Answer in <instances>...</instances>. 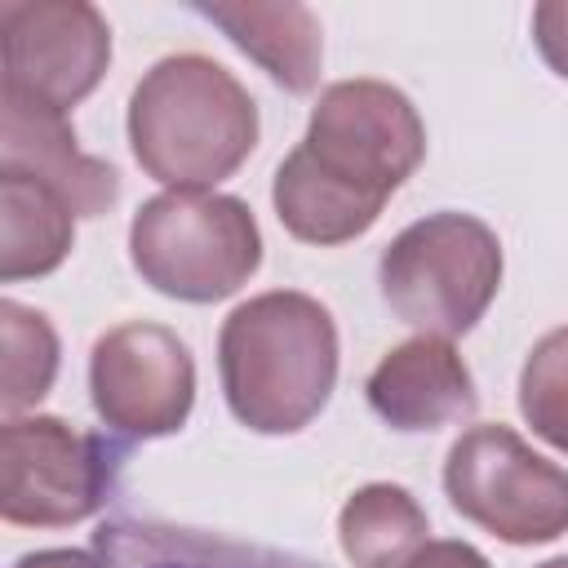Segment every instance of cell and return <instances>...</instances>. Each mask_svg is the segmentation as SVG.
<instances>
[{
	"label": "cell",
	"instance_id": "cell-1",
	"mask_svg": "<svg viewBox=\"0 0 568 568\" xmlns=\"http://www.w3.org/2000/svg\"><path fill=\"white\" fill-rule=\"evenodd\" d=\"M426 155L417 106L382 80H337L320 93L306 138L275 173L280 222L306 244L364 235Z\"/></svg>",
	"mask_w": 568,
	"mask_h": 568
},
{
	"label": "cell",
	"instance_id": "cell-2",
	"mask_svg": "<svg viewBox=\"0 0 568 568\" xmlns=\"http://www.w3.org/2000/svg\"><path fill=\"white\" fill-rule=\"evenodd\" d=\"M217 368L231 413L257 435L302 430L333 395L337 328L333 315L293 288L235 306L217 333Z\"/></svg>",
	"mask_w": 568,
	"mask_h": 568
},
{
	"label": "cell",
	"instance_id": "cell-3",
	"mask_svg": "<svg viewBox=\"0 0 568 568\" xmlns=\"http://www.w3.org/2000/svg\"><path fill=\"white\" fill-rule=\"evenodd\" d=\"M133 160L173 191H204L231 178L257 142L248 89L204 53L160 58L129 102Z\"/></svg>",
	"mask_w": 568,
	"mask_h": 568
},
{
	"label": "cell",
	"instance_id": "cell-4",
	"mask_svg": "<svg viewBox=\"0 0 568 568\" xmlns=\"http://www.w3.org/2000/svg\"><path fill=\"white\" fill-rule=\"evenodd\" d=\"M377 284L404 324L422 328V337L448 342L470 333L497 297L501 244L479 217L444 209L404 226L386 244Z\"/></svg>",
	"mask_w": 568,
	"mask_h": 568
},
{
	"label": "cell",
	"instance_id": "cell-5",
	"mask_svg": "<svg viewBox=\"0 0 568 568\" xmlns=\"http://www.w3.org/2000/svg\"><path fill=\"white\" fill-rule=\"evenodd\" d=\"M138 275L178 302H217L262 262V231L244 200L217 191H164L133 213Z\"/></svg>",
	"mask_w": 568,
	"mask_h": 568
},
{
	"label": "cell",
	"instance_id": "cell-6",
	"mask_svg": "<svg viewBox=\"0 0 568 568\" xmlns=\"http://www.w3.org/2000/svg\"><path fill=\"white\" fill-rule=\"evenodd\" d=\"M129 444L71 430L58 417H9L0 430V515L62 528L98 515L124 475Z\"/></svg>",
	"mask_w": 568,
	"mask_h": 568
},
{
	"label": "cell",
	"instance_id": "cell-7",
	"mask_svg": "<svg viewBox=\"0 0 568 568\" xmlns=\"http://www.w3.org/2000/svg\"><path fill=\"white\" fill-rule=\"evenodd\" d=\"M444 493L457 515L510 546L568 532V470L537 457L510 426H470L448 448Z\"/></svg>",
	"mask_w": 568,
	"mask_h": 568
},
{
	"label": "cell",
	"instance_id": "cell-8",
	"mask_svg": "<svg viewBox=\"0 0 568 568\" xmlns=\"http://www.w3.org/2000/svg\"><path fill=\"white\" fill-rule=\"evenodd\" d=\"M4 84L67 115L98 89L111 62L106 18L84 0H4L0 4Z\"/></svg>",
	"mask_w": 568,
	"mask_h": 568
},
{
	"label": "cell",
	"instance_id": "cell-9",
	"mask_svg": "<svg viewBox=\"0 0 568 568\" xmlns=\"http://www.w3.org/2000/svg\"><path fill=\"white\" fill-rule=\"evenodd\" d=\"M89 390L111 430L155 439L186 422L195 399V364L186 342L164 324H120L93 346Z\"/></svg>",
	"mask_w": 568,
	"mask_h": 568
},
{
	"label": "cell",
	"instance_id": "cell-10",
	"mask_svg": "<svg viewBox=\"0 0 568 568\" xmlns=\"http://www.w3.org/2000/svg\"><path fill=\"white\" fill-rule=\"evenodd\" d=\"M0 173H18L49 186L75 217H98L115 204L120 173L106 160H93L75 146V133L62 111L0 89Z\"/></svg>",
	"mask_w": 568,
	"mask_h": 568
},
{
	"label": "cell",
	"instance_id": "cell-11",
	"mask_svg": "<svg viewBox=\"0 0 568 568\" xmlns=\"http://www.w3.org/2000/svg\"><path fill=\"white\" fill-rule=\"evenodd\" d=\"M368 408L395 430H439L475 413V382L444 337H413L368 373Z\"/></svg>",
	"mask_w": 568,
	"mask_h": 568
},
{
	"label": "cell",
	"instance_id": "cell-12",
	"mask_svg": "<svg viewBox=\"0 0 568 568\" xmlns=\"http://www.w3.org/2000/svg\"><path fill=\"white\" fill-rule=\"evenodd\" d=\"M93 559L98 568H328L320 559H306L297 550L262 546V541H235L222 532L164 524V519H106L93 532Z\"/></svg>",
	"mask_w": 568,
	"mask_h": 568
},
{
	"label": "cell",
	"instance_id": "cell-13",
	"mask_svg": "<svg viewBox=\"0 0 568 568\" xmlns=\"http://www.w3.org/2000/svg\"><path fill=\"white\" fill-rule=\"evenodd\" d=\"M195 13L222 27L288 93L315 89L324 44L320 22L306 4H195Z\"/></svg>",
	"mask_w": 568,
	"mask_h": 568
},
{
	"label": "cell",
	"instance_id": "cell-14",
	"mask_svg": "<svg viewBox=\"0 0 568 568\" xmlns=\"http://www.w3.org/2000/svg\"><path fill=\"white\" fill-rule=\"evenodd\" d=\"M0 209H4V244H0V275L27 280V275H49L75 240L71 209L40 182L0 173Z\"/></svg>",
	"mask_w": 568,
	"mask_h": 568
},
{
	"label": "cell",
	"instance_id": "cell-15",
	"mask_svg": "<svg viewBox=\"0 0 568 568\" xmlns=\"http://www.w3.org/2000/svg\"><path fill=\"white\" fill-rule=\"evenodd\" d=\"M337 532L355 568H399L417 546H426L430 524L404 488L368 484L342 506Z\"/></svg>",
	"mask_w": 568,
	"mask_h": 568
},
{
	"label": "cell",
	"instance_id": "cell-16",
	"mask_svg": "<svg viewBox=\"0 0 568 568\" xmlns=\"http://www.w3.org/2000/svg\"><path fill=\"white\" fill-rule=\"evenodd\" d=\"M0 333H4V413H18L49 395L58 373V337L49 320L13 297L0 302Z\"/></svg>",
	"mask_w": 568,
	"mask_h": 568
},
{
	"label": "cell",
	"instance_id": "cell-17",
	"mask_svg": "<svg viewBox=\"0 0 568 568\" xmlns=\"http://www.w3.org/2000/svg\"><path fill=\"white\" fill-rule=\"evenodd\" d=\"M519 413L546 444L568 453V328L546 333L528 351L519 373Z\"/></svg>",
	"mask_w": 568,
	"mask_h": 568
},
{
	"label": "cell",
	"instance_id": "cell-18",
	"mask_svg": "<svg viewBox=\"0 0 568 568\" xmlns=\"http://www.w3.org/2000/svg\"><path fill=\"white\" fill-rule=\"evenodd\" d=\"M532 40L555 75L568 80V0H550L532 9Z\"/></svg>",
	"mask_w": 568,
	"mask_h": 568
},
{
	"label": "cell",
	"instance_id": "cell-19",
	"mask_svg": "<svg viewBox=\"0 0 568 568\" xmlns=\"http://www.w3.org/2000/svg\"><path fill=\"white\" fill-rule=\"evenodd\" d=\"M399 568H488V559L466 541H426Z\"/></svg>",
	"mask_w": 568,
	"mask_h": 568
},
{
	"label": "cell",
	"instance_id": "cell-20",
	"mask_svg": "<svg viewBox=\"0 0 568 568\" xmlns=\"http://www.w3.org/2000/svg\"><path fill=\"white\" fill-rule=\"evenodd\" d=\"M13 568H98L93 550H40V555H22Z\"/></svg>",
	"mask_w": 568,
	"mask_h": 568
},
{
	"label": "cell",
	"instance_id": "cell-21",
	"mask_svg": "<svg viewBox=\"0 0 568 568\" xmlns=\"http://www.w3.org/2000/svg\"><path fill=\"white\" fill-rule=\"evenodd\" d=\"M537 568H568V555H559V559H546V564H537Z\"/></svg>",
	"mask_w": 568,
	"mask_h": 568
}]
</instances>
